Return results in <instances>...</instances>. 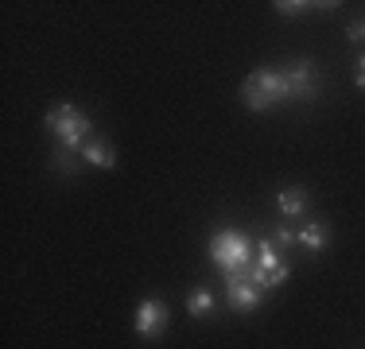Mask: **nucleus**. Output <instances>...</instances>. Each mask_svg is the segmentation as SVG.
<instances>
[{
	"mask_svg": "<svg viewBox=\"0 0 365 349\" xmlns=\"http://www.w3.org/2000/svg\"><path fill=\"white\" fill-rule=\"evenodd\" d=\"M276 202H280V214L284 217H299L303 209H307V190H303V187H284Z\"/></svg>",
	"mask_w": 365,
	"mask_h": 349,
	"instance_id": "obj_9",
	"label": "nucleus"
},
{
	"mask_svg": "<svg viewBox=\"0 0 365 349\" xmlns=\"http://www.w3.org/2000/svg\"><path fill=\"white\" fill-rule=\"evenodd\" d=\"M280 16H299V12H307V8H319V4H299V0H280V4H272Z\"/></svg>",
	"mask_w": 365,
	"mask_h": 349,
	"instance_id": "obj_15",
	"label": "nucleus"
},
{
	"mask_svg": "<svg viewBox=\"0 0 365 349\" xmlns=\"http://www.w3.org/2000/svg\"><path fill=\"white\" fill-rule=\"evenodd\" d=\"M284 78H288V98H303L311 101L319 93V78H315V63L311 58H303V63H292L284 70Z\"/></svg>",
	"mask_w": 365,
	"mask_h": 349,
	"instance_id": "obj_6",
	"label": "nucleus"
},
{
	"mask_svg": "<svg viewBox=\"0 0 365 349\" xmlns=\"http://www.w3.org/2000/svg\"><path fill=\"white\" fill-rule=\"evenodd\" d=\"M260 287L257 283H249V276H245V268L241 272H233V276H225V299H230V307L233 311H253L257 303H260Z\"/></svg>",
	"mask_w": 365,
	"mask_h": 349,
	"instance_id": "obj_5",
	"label": "nucleus"
},
{
	"mask_svg": "<svg viewBox=\"0 0 365 349\" xmlns=\"http://www.w3.org/2000/svg\"><path fill=\"white\" fill-rule=\"evenodd\" d=\"M346 35H350V43H365V20L350 24V28H346Z\"/></svg>",
	"mask_w": 365,
	"mask_h": 349,
	"instance_id": "obj_16",
	"label": "nucleus"
},
{
	"mask_svg": "<svg viewBox=\"0 0 365 349\" xmlns=\"http://www.w3.org/2000/svg\"><path fill=\"white\" fill-rule=\"evenodd\" d=\"M299 244H307L311 252L327 249V225H323V222H311V225H303V233H299Z\"/></svg>",
	"mask_w": 365,
	"mask_h": 349,
	"instance_id": "obj_10",
	"label": "nucleus"
},
{
	"mask_svg": "<svg viewBox=\"0 0 365 349\" xmlns=\"http://www.w3.org/2000/svg\"><path fill=\"white\" fill-rule=\"evenodd\" d=\"M51 163H55V171L71 174V171H74V152H66V147H58V152L51 155Z\"/></svg>",
	"mask_w": 365,
	"mask_h": 349,
	"instance_id": "obj_14",
	"label": "nucleus"
},
{
	"mask_svg": "<svg viewBox=\"0 0 365 349\" xmlns=\"http://www.w3.org/2000/svg\"><path fill=\"white\" fill-rule=\"evenodd\" d=\"M354 82H358V85H361V90H365V55L358 58V74H354Z\"/></svg>",
	"mask_w": 365,
	"mask_h": 349,
	"instance_id": "obj_17",
	"label": "nucleus"
},
{
	"mask_svg": "<svg viewBox=\"0 0 365 349\" xmlns=\"http://www.w3.org/2000/svg\"><path fill=\"white\" fill-rule=\"evenodd\" d=\"M214 311V295L206 291V287H198V291H190L187 299V314H195V318H202V314Z\"/></svg>",
	"mask_w": 365,
	"mask_h": 349,
	"instance_id": "obj_12",
	"label": "nucleus"
},
{
	"mask_svg": "<svg viewBox=\"0 0 365 349\" xmlns=\"http://www.w3.org/2000/svg\"><path fill=\"white\" fill-rule=\"evenodd\" d=\"M82 160L93 163V167H101V171H113V167H117V152H113L106 140H90V144L82 147Z\"/></svg>",
	"mask_w": 365,
	"mask_h": 349,
	"instance_id": "obj_7",
	"label": "nucleus"
},
{
	"mask_svg": "<svg viewBox=\"0 0 365 349\" xmlns=\"http://www.w3.org/2000/svg\"><path fill=\"white\" fill-rule=\"evenodd\" d=\"M280 256H284V252L276 249L272 241H260V244H257V264H260V268H268V272L284 268V260H280Z\"/></svg>",
	"mask_w": 365,
	"mask_h": 349,
	"instance_id": "obj_11",
	"label": "nucleus"
},
{
	"mask_svg": "<svg viewBox=\"0 0 365 349\" xmlns=\"http://www.w3.org/2000/svg\"><path fill=\"white\" fill-rule=\"evenodd\" d=\"M43 125L55 132L58 147H66V152H82V147L93 140V120L86 117L82 109H74L71 101H63L58 109H51L47 117H43Z\"/></svg>",
	"mask_w": 365,
	"mask_h": 349,
	"instance_id": "obj_1",
	"label": "nucleus"
},
{
	"mask_svg": "<svg viewBox=\"0 0 365 349\" xmlns=\"http://www.w3.org/2000/svg\"><path fill=\"white\" fill-rule=\"evenodd\" d=\"M168 318H171L168 303L144 299L140 307H136V334H140V338H160L163 330H168Z\"/></svg>",
	"mask_w": 365,
	"mask_h": 349,
	"instance_id": "obj_4",
	"label": "nucleus"
},
{
	"mask_svg": "<svg viewBox=\"0 0 365 349\" xmlns=\"http://www.w3.org/2000/svg\"><path fill=\"white\" fill-rule=\"evenodd\" d=\"M245 276H249V283H257V287H260V291H272V287H280L284 279H288V264L276 268V272H268V268H260L257 260H253V264L245 268Z\"/></svg>",
	"mask_w": 365,
	"mask_h": 349,
	"instance_id": "obj_8",
	"label": "nucleus"
},
{
	"mask_svg": "<svg viewBox=\"0 0 365 349\" xmlns=\"http://www.w3.org/2000/svg\"><path fill=\"white\" fill-rule=\"evenodd\" d=\"M210 260L225 276H233V272H241V268H249L257 260L253 256V241H249L241 229H222V233H214V241H210Z\"/></svg>",
	"mask_w": 365,
	"mask_h": 349,
	"instance_id": "obj_3",
	"label": "nucleus"
},
{
	"mask_svg": "<svg viewBox=\"0 0 365 349\" xmlns=\"http://www.w3.org/2000/svg\"><path fill=\"white\" fill-rule=\"evenodd\" d=\"M295 241H299V233H295V229H288V225H276V233H272V244H276V249H292V244Z\"/></svg>",
	"mask_w": 365,
	"mask_h": 349,
	"instance_id": "obj_13",
	"label": "nucleus"
},
{
	"mask_svg": "<svg viewBox=\"0 0 365 349\" xmlns=\"http://www.w3.org/2000/svg\"><path fill=\"white\" fill-rule=\"evenodd\" d=\"M288 98V78H284V70H253V74L245 78V85H241V101H245V109L253 113H264L272 109V105H280Z\"/></svg>",
	"mask_w": 365,
	"mask_h": 349,
	"instance_id": "obj_2",
	"label": "nucleus"
}]
</instances>
